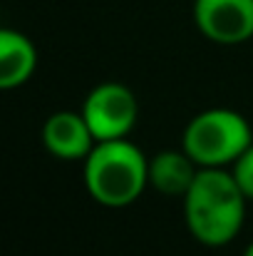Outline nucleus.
<instances>
[{
  "mask_svg": "<svg viewBox=\"0 0 253 256\" xmlns=\"http://www.w3.org/2000/svg\"><path fill=\"white\" fill-rule=\"evenodd\" d=\"M253 144L249 120L231 107H209L194 114L181 132V150L204 167H231Z\"/></svg>",
  "mask_w": 253,
  "mask_h": 256,
  "instance_id": "obj_3",
  "label": "nucleus"
},
{
  "mask_svg": "<svg viewBox=\"0 0 253 256\" xmlns=\"http://www.w3.org/2000/svg\"><path fill=\"white\" fill-rule=\"evenodd\" d=\"M199 164L179 147V150H162L159 154L149 157V186L157 189L162 196L169 199H184V194L191 189Z\"/></svg>",
  "mask_w": 253,
  "mask_h": 256,
  "instance_id": "obj_7",
  "label": "nucleus"
},
{
  "mask_svg": "<svg viewBox=\"0 0 253 256\" xmlns=\"http://www.w3.org/2000/svg\"><path fill=\"white\" fill-rule=\"evenodd\" d=\"M246 202L229 167L199 170L191 189L181 199L189 234L204 246L231 244L244 229Z\"/></svg>",
  "mask_w": 253,
  "mask_h": 256,
  "instance_id": "obj_1",
  "label": "nucleus"
},
{
  "mask_svg": "<svg viewBox=\"0 0 253 256\" xmlns=\"http://www.w3.org/2000/svg\"><path fill=\"white\" fill-rule=\"evenodd\" d=\"M82 182L99 206H129L149 186V157L129 137L97 142L82 162Z\"/></svg>",
  "mask_w": 253,
  "mask_h": 256,
  "instance_id": "obj_2",
  "label": "nucleus"
},
{
  "mask_svg": "<svg viewBox=\"0 0 253 256\" xmlns=\"http://www.w3.org/2000/svg\"><path fill=\"white\" fill-rule=\"evenodd\" d=\"M229 170L234 174L239 189L246 194V199L253 202V144L231 164V167H229Z\"/></svg>",
  "mask_w": 253,
  "mask_h": 256,
  "instance_id": "obj_9",
  "label": "nucleus"
},
{
  "mask_svg": "<svg viewBox=\"0 0 253 256\" xmlns=\"http://www.w3.org/2000/svg\"><path fill=\"white\" fill-rule=\"evenodd\" d=\"M37 70V48L35 42L12 28L0 30V87L15 90L22 87Z\"/></svg>",
  "mask_w": 253,
  "mask_h": 256,
  "instance_id": "obj_8",
  "label": "nucleus"
},
{
  "mask_svg": "<svg viewBox=\"0 0 253 256\" xmlns=\"http://www.w3.org/2000/svg\"><path fill=\"white\" fill-rule=\"evenodd\" d=\"M40 137H42L45 150L55 160H62V162H84L87 154L97 144L82 112H75V110L52 112L45 120Z\"/></svg>",
  "mask_w": 253,
  "mask_h": 256,
  "instance_id": "obj_6",
  "label": "nucleus"
},
{
  "mask_svg": "<svg viewBox=\"0 0 253 256\" xmlns=\"http://www.w3.org/2000/svg\"><path fill=\"white\" fill-rule=\"evenodd\" d=\"M80 112L97 142L127 140L139 122V100L122 82H99L87 92Z\"/></svg>",
  "mask_w": 253,
  "mask_h": 256,
  "instance_id": "obj_4",
  "label": "nucleus"
},
{
  "mask_svg": "<svg viewBox=\"0 0 253 256\" xmlns=\"http://www.w3.org/2000/svg\"><path fill=\"white\" fill-rule=\"evenodd\" d=\"M199 32L216 45H241L253 38V0H194Z\"/></svg>",
  "mask_w": 253,
  "mask_h": 256,
  "instance_id": "obj_5",
  "label": "nucleus"
},
{
  "mask_svg": "<svg viewBox=\"0 0 253 256\" xmlns=\"http://www.w3.org/2000/svg\"><path fill=\"white\" fill-rule=\"evenodd\" d=\"M241 256H253V242L246 246V249H244V254H241Z\"/></svg>",
  "mask_w": 253,
  "mask_h": 256,
  "instance_id": "obj_10",
  "label": "nucleus"
}]
</instances>
